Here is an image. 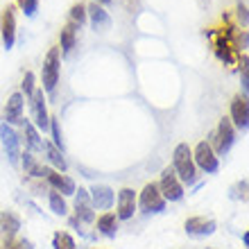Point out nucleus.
I'll return each mask as SVG.
<instances>
[{
	"label": "nucleus",
	"instance_id": "29",
	"mask_svg": "<svg viewBox=\"0 0 249 249\" xmlns=\"http://www.w3.org/2000/svg\"><path fill=\"white\" fill-rule=\"evenodd\" d=\"M231 197H233V199H247V181H238L236 186H233V190H231Z\"/></svg>",
	"mask_w": 249,
	"mask_h": 249
},
{
	"label": "nucleus",
	"instance_id": "17",
	"mask_svg": "<svg viewBox=\"0 0 249 249\" xmlns=\"http://www.w3.org/2000/svg\"><path fill=\"white\" fill-rule=\"evenodd\" d=\"M136 211V190L134 188H123L118 193V220H129Z\"/></svg>",
	"mask_w": 249,
	"mask_h": 249
},
{
	"label": "nucleus",
	"instance_id": "1",
	"mask_svg": "<svg viewBox=\"0 0 249 249\" xmlns=\"http://www.w3.org/2000/svg\"><path fill=\"white\" fill-rule=\"evenodd\" d=\"M172 170L177 179L186 186H193L197 181V168L193 161V150L188 143H179L172 152Z\"/></svg>",
	"mask_w": 249,
	"mask_h": 249
},
{
	"label": "nucleus",
	"instance_id": "22",
	"mask_svg": "<svg viewBox=\"0 0 249 249\" xmlns=\"http://www.w3.org/2000/svg\"><path fill=\"white\" fill-rule=\"evenodd\" d=\"M43 150H46V154H48V161L57 168V170H61V172H66V159H64V152L59 150V147H54L53 143H48V141H43Z\"/></svg>",
	"mask_w": 249,
	"mask_h": 249
},
{
	"label": "nucleus",
	"instance_id": "2",
	"mask_svg": "<svg viewBox=\"0 0 249 249\" xmlns=\"http://www.w3.org/2000/svg\"><path fill=\"white\" fill-rule=\"evenodd\" d=\"M61 75V53L59 48H50L41 66V89L43 93H54Z\"/></svg>",
	"mask_w": 249,
	"mask_h": 249
},
{
	"label": "nucleus",
	"instance_id": "31",
	"mask_svg": "<svg viewBox=\"0 0 249 249\" xmlns=\"http://www.w3.org/2000/svg\"><path fill=\"white\" fill-rule=\"evenodd\" d=\"M7 249H30V245H27V240H12V243L5 245Z\"/></svg>",
	"mask_w": 249,
	"mask_h": 249
},
{
	"label": "nucleus",
	"instance_id": "12",
	"mask_svg": "<svg viewBox=\"0 0 249 249\" xmlns=\"http://www.w3.org/2000/svg\"><path fill=\"white\" fill-rule=\"evenodd\" d=\"M86 16H89V23H91V27L95 30V32H107L113 23L111 16H109V12H107L102 5H98V2L86 5Z\"/></svg>",
	"mask_w": 249,
	"mask_h": 249
},
{
	"label": "nucleus",
	"instance_id": "8",
	"mask_svg": "<svg viewBox=\"0 0 249 249\" xmlns=\"http://www.w3.org/2000/svg\"><path fill=\"white\" fill-rule=\"evenodd\" d=\"M0 36H2L5 50H12L16 43V7L14 5H7L0 14Z\"/></svg>",
	"mask_w": 249,
	"mask_h": 249
},
{
	"label": "nucleus",
	"instance_id": "6",
	"mask_svg": "<svg viewBox=\"0 0 249 249\" xmlns=\"http://www.w3.org/2000/svg\"><path fill=\"white\" fill-rule=\"evenodd\" d=\"M30 109H32V124L39 131H48L50 129V113H48V105H46V93L43 89H36L34 95L30 98Z\"/></svg>",
	"mask_w": 249,
	"mask_h": 249
},
{
	"label": "nucleus",
	"instance_id": "21",
	"mask_svg": "<svg viewBox=\"0 0 249 249\" xmlns=\"http://www.w3.org/2000/svg\"><path fill=\"white\" fill-rule=\"evenodd\" d=\"M0 229L5 231L7 243H12V238L16 236V231L20 229V220L14 215V213H9V211H7V213H2V215H0Z\"/></svg>",
	"mask_w": 249,
	"mask_h": 249
},
{
	"label": "nucleus",
	"instance_id": "7",
	"mask_svg": "<svg viewBox=\"0 0 249 249\" xmlns=\"http://www.w3.org/2000/svg\"><path fill=\"white\" fill-rule=\"evenodd\" d=\"M136 206H141L143 213H161L165 209V199L163 195L159 193V186L157 184H147L141 195L136 197Z\"/></svg>",
	"mask_w": 249,
	"mask_h": 249
},
{
	"label": "nucleus",
	"instance_id": "9",
	"mask_svg": "<svg viewBox=\"0 0 249 249\" xmlns=\"http://www.w3.org/2000/svg\"><path fill=\"white\" fill-rule=\"evenodd\" d=\"M23 109H25V98L23 93L16 91L9 95V100L5 102V109H2V120L5 124H20L23 123Z\"/></svg>",
	"mask_w": 249,
	"mask_h": 249
},
{
	"label": "nucleus",
	"instance_id": "3",
	"mask_svg": "<svg viewBox=\"0 0 249 249\" xmlns=\"http://www.w3.org/2000/svg\"><path fill=\"white\" fill-rule=\"evenodd\" d=\"M236 143V129H233V124H231L229 118H222L217 123V127L213 129L211 134V150L215 152V157H224V154H229V150L233 147Z\"/></svg>",
	"mask_w": 249,
	"mask_h": 249
},
{
	"label": "nucleus",
	"instance_id": "30",
	"mask_svg": "<svg viewBox=\"0 0 249 249\" xmlns=\"http://www.w3.org/2000/svg\"><path fill=\"white\" fill-rule=\"evenodd\" d=\"M236 18H238V23H240V25H243V30H245V27H247V5H245V2H238Z\"/></svg>",
	"mask_w": 249,
	"mask_h": 249
},
{
	"label": "nucleus",
	"instance_id": "23",
	"mask_svg": "<svg viewBox=\"0 0 249 249\" xmlns=\"http://www.w3.org/2000/svg\"><path fill=\"white\" fill-rule=\"evenodd\" d=\"M68 18H71V23H75L77 27L86 25V23H89V16H86L84 2H75V5L71 7V12H68Z\"/></svg>",
	"mask_w": 249,
	"mask_h": 249
},
{
	"label": "nucleus",
	"instance_id": "24",
	"mask_svg": "<svg viewBox=\"0 0 249 249\" xmlns=\"http://www.w3.org/2000/svg\"><path fill=\"white\" fill-rule=\"evenodd\" d=\"M48 204H50V209H53L54 215H66V213H68L66 199L57 193V190H50V195H48Z\"/></svg>",
	"mask_w": 249,
	"mask_h": 249
},
{
	"label": "nucleus",
	"instance_id": "4",
	"mask_svg": "<svg viewBox=\"0 0 249 249\" xmlns=\"http://www.w3.org/2000/svg\"><path fill=\"white\" fill-rule=\"evenodd\" d=\"M193 161H195L197 170L206 172V175H215L220 170V159L215 157V152L211 150L209 141H199L193 150Z\"/></svg>",
	"mask_w": 249,
	"mask_h": 249
},
{
	"label": "nucleus",
	"instance_id": "28",
	"mask_svg": "<svg viewBox=\"0 0 249 249\" xmlns=\"http://www.w3.org/2000/svg\"><path fill=\"white\" fill-rule=\"evenodd\" d=\"M16 5L20 7V12L25 14L27 18H34V14L39 9V0H16Z\"/></svg>",
	"mask_w": 249,
	"mask_h": 249
},
{
	"label": "nucleus",
	"instance_id": "10",
	"mask_svg": "<svg viewBox=\"0 0 249 249\" xmlns=\"http://www.w3.org/2000/svg\"><path fill=\"white\" fill-rule=\"evenodd\" d=\"M229 120L233 124V129H247V120H249V111H247V95L238 93L236 98L231 100L229 107Z\"/></svg>",
	"mask_w": 249,
	"mask_h": 249
},
{
	"label": "nucleus",
	"instance_id": "20",
	"mask_svg": "<svg viewBox=\"0 0 249 249\" xmlns=\"http://www.w3.org/2000/svg\"><path fill=\"white\" fill-rule=\"evenodd\" d=\"M118 222L120 220L116 217V213H109V211H107L105 215L98 217V231L107 238H113L116 236V231H118Z\"/></svg>",
	"mask_w": 249,
	"mask_h": 249
},
{
	"label": "nucleus",
	"instance_id": "32",
	"mask_svg": "<svg viewBox=\"0 0 249 249\" xmlns=\"http://www.w3.org/2000/svg\"><path fill=\"white\" fill-rule=\"evenodd\" d=\"M93 2H98V5H102V7H107V5H111L113 0H93Z\"/></svg>",
	"mask_w": 249,
	"mask_h": 249
},
{
	"label": "nucleus",
	"instance_id": "15",
	"mask_svg": "<svg viewBox=\"0 0 249 249\" xmlns=\"http://www.w3.org/2000/svg\"><path fill=\"white\" fill-rule=\"evenodd\" d=\"M89 197H91V204L93 209H100V211H109L113 206V188L109 186H102V184H95L91 190H89Z\"/></svg>",
	"mask_w": 249,
	"mask_h": 249
},
{
	"label": "nucleus",
	"instance_id": "25",
	"mask_svg": "<svg viewBox=\"0 0 249 249\" xmlns=\"http://www.w3.org/2000/svg\"><path fill=\"white\" fill-rule=\"evenodd\" d=\"M34 91H36V77H34L32 71H27L25 75H23V82H20V93H23V98H32Z\"/></svg>",
	"mask_w": 249,
	"mask_h": 249
},
{
	"label": "nucleus",
	"instance_id": "13",
	"mask_svg": "<svg viewBox=\"0 0 249 249\" xmlns=\"http://www.w3.org/2000/svg\"><path fill=\"white\" fill-rule=\"evenodd\" d=\"M184 227H186V233H188V236H195V238L211 236V233H215V229H217L215 220H211V217H202V215L188 217Z\"/></svg>",
	"mask_w": 249,
	"mask_h": 249
},
{
	"label": "nucleus",
	"instance_id": "18",
	"mask_svg": "<svg viewBox=\"0 0 249 249\" xmlns=\"http://www.w3.org/2000/svg\"><path fill=\"white\" fill-rule=\"evenodd\" d=\"M77 30L79 27L75 25V23H71V20L61 27V32H59V53H61V57H68V54L72 53V48H75V43H77Z\"/></svg>",
	"mask_w": 249,
	"mask_h": 249
},
{
	"label": "nucleus",
	"instance_id": "11",
	"mask_svg": "<svg viewBox=\"0 0 249 249\" xmlns=\"http://www.w3.org/2000/svg\"><path fill=\"white\" fill-rule=\"evenodd\" d=\"M95 220V209L91 204L89 190H75V222H93Z\"/></svg>",
	"mask_w": 249,
	"mask_h": 249
},
{
	"label": "nucleus",
	"instance_id": "5",
	"mask_svg": "<svg viewBox=\"0 0 249 249\" xmlns=\"http://www.w3.org/2000/svg\"><path fill=\"white\" fill-rule=\"evenodd\" d=\"M159 193L163 195L165 202H181L184 199V184L177 179V175H175V170L172 168H165L163 172H161V179H159Z\"/></svg>",
	"mask_w": 249,
	"mask_h": 249
},
{
	"label": "nucleus",
	"instance_id": "16",
	"mask_svg": "<svg viewBox=\"0 0 249 249\" xmlns=\"http://www.w3.org/2000/svg\"><path fill=\"white\" fill-rule=\"evenodd\" d=\"M46 179H48V184L53 186V190H57L61 197L75 195V190H77L75 181H72L68 175H61V172H57V170H48Z\"/></svg>",
	"mask_w": 249,
	"mask_h": 249
},
{
	"label": "nucleus",
	"instance_id": "26",
	"mask_svg": "<svg viewBox=\"0 0 249 249\" xmlns=\"http://www.w3.org/2000/svg\"><path fill=\"white\" fill-rule=\"evenodd\" d=\"M53 247L54 249H77L75 240H72L71 233H66V231H57L53 238Z\"/></svg>",
	"mask_w": 249,
	"mask_h": 249
},
{
	"label": "nucleus",
	"instance_id": "14",
	"mask_svg": "<svg viewBox=\"0 0 249 249\" xmlns=\"http://www.w3.org/2000/svg\"><path fill=\"white\" fill-rule=\"evenodd\" d=\"M0 138H2V145H5L9 161H12V163H18V159H20V138H18V134H16L9 124L2 123L0 124Z\"/></svg>",
	"mask_w": 249,
	"mask_h": 249
},
{
	"label": "nucleus",
	"instance_id": "19",
	"mask_svg": "<svg viewBox=\"0 0 249 249\" xmlns=\"http://www.w3.org/2000/svg\"><path fill=\"white\" fill-rule=\"evenodd\" d=\"M23 131H25V145H27V152H41L43 150V141L39 136V129L32 124V120L23 118Z\"/></svg>",
	"mask_w": 249,
	"mask_h": 249
},
{
	"label": "nucleus",
	"instance_id": "27",
	"mask_svg": "<svg viewBox=\"0 0 249 249\" xmlns=\"http://www.w3.org/2000/svg\"><path fill=\"white\" fill-rule=\"evenodd\" d=\"M50 136H53V145L54 147H59L61 152H64V138H61V124L57 118H50Z\"/></svg>",
	"mask_w": 249,
	"mask_h": 249
}]
</instances>
